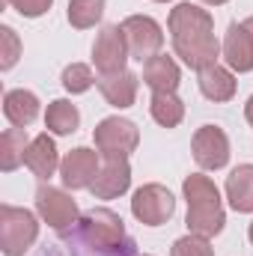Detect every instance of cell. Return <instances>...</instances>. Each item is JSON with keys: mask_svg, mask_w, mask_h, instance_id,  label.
<instances>
[{"mask_svg": "<svg viewBox=\"0 0 253 256\" xmlns=\"http://www.w3.org/2000/svg\"><path fill=\"white\" fill-rule=\"evenodd\" d=\"M104 0H68V24L74 30H90L102 21Z\"/></svg>", "mask_w": 253, "mask_h": 256, "instance_id": "cell-22", "label": "cell"}, {"mask_svg": "<svg viewBox=\"0 0 253 256\" xmlns=\"http://www.w3.org/2000/svg\"><path fill=\"white\" fill-rule=\"evenodd\" d=\"M18 15H24V18H39V15H45L48 9H51V3L54 0H6Z\"/></svg>", "mask_w": 253, "mask_h": 256, "instance_id": "cell-26", "label": "cell"}, {"mask_svg": "<svg viewBox=\"0 0 253 256\" xmlns=\"http://www.w3.org/2000/svg\"><path fill=\"white\" fill-rule=\"evenodd\" d=\"M137 256H149V254H137Z\"/></svg>", "mask_w": 253, "mask_h": 256, "instance_id": "cell-33", "label": "cell"}, {"mask_svg": "<svg viewBox=\"0 0 253 256\" xmlns=\"http://www.w3.org/2000/svg\"><path fill=\"white\" fill-rule=\"evenodd\" d=\"M176 212V196L158 182H149L143 188H137L131 196V214L143 224V226H161L173 218Z\"/></svg>", "mask_w": 253, "mask_h": 256, "instance_id": "cell-4", "label": "cell"}, {"mask_svg": "<svg viewBox=\"0 0 253 256\" xmlns=\"http://www.w3.org/2000/svg\"><path fill=\"white\" fill-rule=\"evenodd\" d=\"M128 57H131V54H128L122 27H120V24H104V27L98 30V36H96V45H92V63L98 68V74L122 72Z\"/></svg>", "mask_w": 253, "mask_h": 256, "instance_id": "cell-10", "label": "cell"}, {"mask_svg": "<svg viewBox=\"0 0 253 256\" xmlns=\"http://www.w3.org/2000/svg\"><path fill=\"white\" fill-rule=\"evenodd\" d=\"M220 54L226 66L232 72H253V36L250 30L244 27V21H232L226 27V36H224V45H220Z\"/></svg>", "mask_w": 253, "mask_h": 256, "instance_id": "cell-11", "label": "cell"}, {"mask_svg": "<svg viewBox=\"0 0 253 256\" xmlns=\"http://www.w3.org/2000/svg\"><path fill=\"white\" fill-rule=\"evenodd\" d=\"M3 114L15 128H27L39 116V98L30 90H9L3 96Z\"/></svg>", "mask_w": 253, "mask_h": 256, "instance_id": "cell-17", "label": "cell"}, {"mask_svg": "<svg viewBox=\"0 0 253 256\" xmlns=\"http://www.w3.org/2000/svg\"><path fill=\"white\" fill-rule=\"evenodd\" d=\"M155 3H170V0H155Z\"/></svg>", "mask_w": 253, "mask_h": 256, "instance_id": "cell-32", "label": "cell"}, {"mask_svg": "<svg viewBox=\"0 0 253 256\" xmlns=\"http://www.w3.org/2000/svg\"><path fill=\"white\" fill-rule=\"evenodd\" d=\"M149 114L161 128H176L185 120V102L176 92H152Z\"/></svg>", "mask_w": 253, "mask_h": 256, "instance_id": "cell-20", "label": "cell"}, {"mask_svg": "<svg viewBox=\"0 0 253 256\" xmlns=\"http://www.w3.org/2000/svg\"><path fill=\"white\" fill-rule=\"evenodd\" d=\"M96 149L104 155V158H128L137 143H140V131L131 120H122V116H108L96 126Z\"/></svg>", "mask_w": 253, "mask_h": 256, "instance_id": "cell-5", "label": "cell"}, {"mask_svg": "<svg viewBox=\"0 0 253 256\" xmlns=\"http://www.w3.org/2000/svg\"><path fill=\"white\" fill-rule=\"evenodd\" d=\"M248 238H250V244H253V224H250V230H248Z\"/></svg>", "mask_w": 253, "mask_h": 256, "instance_id": "cell-31", "label": "cell"}, {"mask_svg": "<svg viewBox=\"0 0 253 256\" xmlns=\"http://www.w3.org/2000/svg\"><path fill=\"white\" fill-rule=\"evenodd\" d=\"M27 146H30L27 128H15V126L6 128L3 137H0V170L3 173H12L18 164H24Z\"/></svg>", "mask_w": 253, "mask_h": 256, "instance_id": "cell-19", "label": "cell"}, {"mask_svg": "<svg viewBox=\"0 0 253 256\" xmlns=\"http://www.w3.org/2000/svg\"><path fill=\"white\" fill-rule=\"evenodd\" d=\"M182 80V72L173 57L167 54H155L143 63V84L152 90V92H176Z\"/></svg>", "mask_w": 253, "mask_h": 256, "instance_id": "cell-15", "label": "cell"}, {"mask_svg": "<svg viewBox=\"0 0 253 256\" xmlns=\"http://www.w3.org/2000/svg\"><path fill=\"white\" fill-rule=\"evenodd\" d=\"M39 238V220L30 208L0 206V248L6 256H24Z\"/></svg>", "mask_w": 253, "mask_h": 256, "instance_id": "cell-3", "label": "cell"}, {"mask_svg": "<svg viewBox=\"0 0 253 256\" xmlns=\"http://www.w3.org/2000/svg\"><path fill=\"white\" fill-rule=\"evenodd\" d=\"M36 256H78V250H74V248H72L66 238H60L57 244H48L42 254H36Z\"/></svg>", "mask_w": 253, "mask_h": 256, "instance_id": "cell-27", "label": "cell"}, {"mask_svg": "<svg viewBox=\"0 0 253 256\" xmlns=\"http://www.w3.org/2000/svg\"><path fill=\"white\" fill-rule=\"evenodd\" d=\"M102 170V152L98 149H90V146H78L60 161V179H63L66 188L72 191H84L96 182Z\"/></svg>", "mask_w": 253, "mask_h": 256, "instance_id": "cell-9", "label": "cell"}, {"mask_svg": "<svg viewBox=\"0 0 253 256\" xmlns=\"http://www.w3.org/2000/svg\"><path fill=\"white\" fill-rule=\"evenodd\" d=\"M128 185H131L128 158H104L96 182L90 185V191H92L96 200H114V196H122L128 191Z\"/></svg>", "mask_w": 253, "mask_h": 256, "instance_id": "cell-12", "label": "cell"}, {"mask_svg": "<svg viewBox=\"0 0 253 256\" xmlns=\"http://www.w3.org/2000/svg\"><path fill=\"white\" fill-rule=\"evenodd\" d=\"M224 194L230 200V206L242 214L253 212V164H242L226 176Z\"/></svg>", "mask_w": 253, "mask_h": 256, "instance_id": "cell-18", "label": "cell"}, {"mask_svg": "<svg viewBox=\"0 0 253 256\" xmlns=\"http://www.w3.org/2000/svg\"><path fill=\"white\" fill-rule=\"evenodd\" d=\"M24 164L33 176H39L42 182L51 179L57 170H60V152H57V143L48 137V134H36L27 146V155H24Z\"/></svg>", "mask_w": 253, "mask_h": 256, "instance_id": "cell-14", "label": "cell"}, {"mask_svg": "<svg viewBox=\"0 0 253 256\" xmlns=\"http://www.w3.org/2000/svg\"><path fill=\"white\" fill-rule=\"evenodd\" d=\"M63 90L66 92H72V96H80V92H86L92 84H96V74H92V68L84 63H72L63 68Z\"/></svg>", "mask_w": 253, "mask_h": 256, "instance_id": "cell-23", "label": "cell"}, {"mask_svg": "<svg viewBox=\"0 0 253 256\" xmlns=\"http://www.w3.org/2000/svg\"><path fill=\"white\" fill-rule=\"evenodd\" d=\"M196 84H200V92L208 102H230L238 90V80H236L232 68H224V66H208V68L196 72Z\"/></svg>", "mask_w": 253, "mask_h": 256, "instance_id": "cell-16", "label": "cell"}, {"mask_svg": "<svg viewBox=\"0 0 253 256\" xmlns=\"http://www.w3.org/2000/svg\"><path fill=\"white\" fill-rule=\"evenodd\" d=\"M182 194L188 200V218H185V224H188L190 232L206 236V238L220 236L224 224H226V212H224L218 185L208 176H202V173H190L182 182Z\"/></svg>", "mask_w": 253, "mask_h": 256, "instance_id": "cell-2", "label": "cell"}, {"mask_svg": "<svg viewBox=\"0 0 253 256\" xmlns=\"http://www.w3.org/2000/svg\"><path fill=\"white\" fill-rule=\"evenodd\" d=\"M244 27L250 30V36H253V15H250V18H244Z\"/></svg>", "mask_w": 253, "mask_h": 256, "instance_id": "cell-30", "label": "cell"}, {"mask_svg": "<svg viewBox=\"0 0 253 256\" xmlns=\"http://www.w3.org/2000/svg\"><path fill=\"white\" fill-rule=\"evenodd\" d=\"M170 256H214V248L206 236H196V232H188L182 238L173 242V250Z\"/></svg>", "mask_w": 253, "mask_h": 256, "instance_id": "cell-24", "label": "cell"}, {"mask_svg": "<svg viewBox=\"0 0 253 256\" xmlns=\"http://www.w3.org/2000/svg\"><path fill=\"white\" fill-rule=\"evenodd\" d=\"M200 3H206V6H224L226 0H200Z\"/></svg>", "mask_w": 253, "mask_h": 256, "instance_id": "cell-29", "label": "cell"}, {"mask_svg": "<svg viewBox=\"0 0 253 256\" xmlns=\"http://www.w3.org/2000/svg\"><path fill=\"white\" fill-rule=\"evenodd\" d=\"M122 27V36H126L128 54L140 63H146L149 57L161 54V45H164V30L155 18L149 15H128L126 21L120 24Z\"/></svg>", "mask_w": 253, "mask_h": 256, "instance_id": "cell-6", "label": "cell"}, {"mask_svg": "<svg viewBox=\"0 0 253 256\" xmlns=\"http://www.w3.org/2000/svg\"><path fill=\"white\" fill-rule=\"evenodd\" d=\"M0 45H3V51H0V68L6 72V68H12V66L18 63V57H21V39H18V33L9 24L0 27Z\"/></svg>", "mask_w": 253, "mask_h": 256, "instance_id": "cell-25", "label": "cell"}, {"mask_svg": "<svg viewBox=\"0 0 253 256\" xmlns=\"http://www.w3.org/2000/svg\"><path fill=\"white\" fill-rule=\"evenodd\" d=\"M36 212L57 232H66L78 224V202L72 200V194H66L63 188H54V185H39Z\"/></svg>", "mask_w": 253, "mask_h": 256, "instance_id": "cell-7", "label": "cell"}, {"mask_svg": "<svg viewBox=\"0 0 253 256\" xmlns=\"http://www.w3.org/2000/svg\"><path fill=\"white\" fill-rule=\"evenodd\" d=\"M45 126H48L51 134H57V137L74 134L78 126H80V114H78V108H74L68 98H57V102H51L48 110H45Z\"/></svg>", "mask_w": 253, "mask_h": 256, "instance_id": "cell-21", "label": "cell"}, {"mask_svg": "<svg viewBox=\"0 0 253 256\" xmlns=\"http://www.w3.org/2000/svg\"><path fill=\"white\" fill-rule=\"evenodd\" d=\"M137 84H140V78L134 74V72H110V74H98L96 78V86H98V92L104 96V102L110 104V108H131L134 104V98H137Z\"/></svg>", "mask_w": 253, "mask_h": 256, "instance_id": "cell-13", "label": "cell"}, {"mask_svg": "<svg viewBox=\"0 0 253 256\" xmlns=\"http://www.w3.org/2000/svg\"><path fill=\"white\" fill-rule=\"evenodd\" d=\"M244 116H248V122L253 126V96L248 98V104H244Z\"/></svg>", "mask_w": 253, "mask_h": 256, "instance_id": "cell-28", "label": "cell"}, {"mask_svg": "<svg viewBox=\"0 0 253 256\" xmlns=\"http://www.w3.org/2000/svg\"><path fill=\"white\" fill-rule=\"evenodd\" d=\"M190 152H194V161L202 170H220L230 161V137L218 126H200L194 131Z\"/></svg>", "mask_w": 253, "mask_h": 256, "instance_id": "cell-8", "label": "cell"}, {"mask_svg": "<svg viewBox=\"0 0 253 256\" xmlns=\"http://www.w3.org/2000/svg\"><path fill=\"white\" fill-rule=\"evenodd\" d=\"M167 27L173 36L176 57H182L185 66H190L194 72L218 66L220 42L214 36V18L208 9H202L196 3H176L170 9Z\"/></svg>", "mask_w": 253, "mask_h": 256, "instance_id": "cell-1", "label": "cell"}]
</instances>
